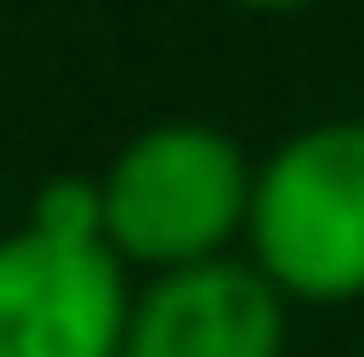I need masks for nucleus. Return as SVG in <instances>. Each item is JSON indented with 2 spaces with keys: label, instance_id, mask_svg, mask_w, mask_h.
<instances>
[{
  "label": "nucleus",
  "instance_id": "1",
  "mask_svg": "<svg viewBox=\"0 0 364 357\" xmlns=\"http://www.w3.org/2000/svg\"><path fill=\"white\" fill-rule=\"evenodd\" d=\"M253 164L260 156L216 119H149L90 171L105 246L127 261L134 283L230 261L245 246Z\"/></svg>",
  "mask_w": 364,
  "mask_h": 357
},
{
  "label": "nucleus",
  "instance_id": "2",
  "mask_svg": "<svg viewBox=\"0 0 364 357\" xmlns=\"http://www.w3.org/2000/svg\"><path fill=\"white\" fill-rule=\"evenodd\" d=\"M238 253L283 290L290 313L364 305V119L357 112L305 119L275 149H260Z\"/></svg>",
  "mask_w": 364,
  "mask_h": 357
},
{
  "label": "nucleus",
  "instance_id": "3",
  "mask_svg": "<svg viewBox=\"0 0 364 357\" xmlns=\"http://www.w3.org/2000/svg\"><path fill=\"white\" fill-rule=\"evenodd\" d=\"M134 275L97 231L23 216L0 231V357H119Z\"/></svg>",
  "mask_w": 364,
  "mask_h": 357
},
{
  "label": "nucleus",
  "instance_id": "4",
  "mask_svg": "<svg viewBox=\"0 0 364 357\" xmlns=\"http://www.w3.org/2000/svg\"><path fill=\"white\" fill-rule=\"evenodd\" d=\"M290 305L245 253L171 275H141L119 357H283Z\"/></svg>",
  "mask_w": 364,
  "mask_h": 357
},
{
  "label": "nucleus",
  "instance_id": "5",
  "mask_svg": "<svg viewBox=\"0 0 364 357\" xmlns=\"http://www.w3.org/2000/svg\"><path fill=\"white\" fill-rule=\"evenodd\" d=\"M223 8H238V15H305L320 0H223Z\"/></svg>",
  "mask_w": 364,
  "mask_h": 357
}]
</instances>
